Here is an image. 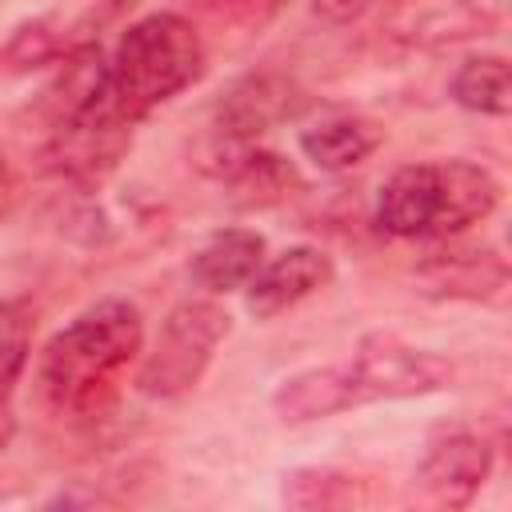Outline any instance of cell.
<instances>
[{
	"instance_id": "9a60e30c",
	"label": "cell",
	"mask_w": 512,
	"mask_h": 512,
	"mask_svg": "<svg viewBox=\"0 0 512 512\" xmlns=\"http://www.w3.org/2000/svg\"><path fill=\"white\" fill-rule=\"evenodd\" d=\"M440 176H444L440 240L444 236H460L464 228H472L484 216H492V208L500 204V180L484 164H472V160H440Z\"/></svg>"
},
{
	"instance_id": "ac0fdd59",
	"label": "cell",
	"mask_w": 512,
	"mask_h": 512,
	"mask_svg": "<svg viewBox=\"0 0 512 512\" xmlns=\"http://www.w3.org/2000/svg\"><path fill=\"white\" fill-rule=\"evenodd\" d=\"M284 500L292 508H348L356 504V480L336 468H296L284 476Z\"/></svg>"
},
{
	"instance_id": "2e32d148",
	"label": "cell",
	"mask_w": 512,
	"mask_h": 512,
	"mask_svg": "<svg viewBox=\"0 0 512 512\" xmlns=\"http://www.w3.org/2000/svg\"><path fill=\"white\" fill-rule=\"evenodd\" d=\"M448 96L476 116H508L512 112V72L500 52H476L456 64L448 76Z\"/></svg>"
},
{
	"instance_id": "ffe728a7",
	"label": "cell",
	"mask_w": 512,
	"mask_h": 512,
	"mask_svg": "<svg viewBox=\"0 0 512 512\" xmlns=\"http://www.w3.org/2000/svg\"><path fill=\"white\" fill-rule=\"evenodd\" d=\"M204 16H212L216 24H236V28H260L272 20V12L284 0H196Z\"/></svg>"
},
{
	"instance_id": "cb8c5ba5",
	"label": "cell",
	"mask_w": 512,
	"mask_h": 512,
	"mask_svg": "<svg viewBox=\"0 0 512 512\" xmlns=\"http://www.w3.org/2000/svg\"><path fill=\"white\" fill-rule=\"evenodd\" d=\"M24 364H28V344H20V348H8V352H0V396H12V384L20 380Z\"/></svg>"
},
{
	"instance_id": "d4e9b609",
	"label": "cell",
	"mask_w": 512,
	"mask_h": 512,
	"mask_svg": "<svg viewBox=\"0 0 512 512\" xmlns=\"http://www.w3.org/2000/svg\"><path fill=\"white\" fill-rule=\"evenodd\" d=\"M12 200H16V176H12V164H8V156L0 148V216H8Z\"/></svg>"
},
{
	"instance_id": "6da1fadb",
	"label": "cell",
	"mask_w": 512,
	"mask_h": 512,
	"mask_svg": "<svg viewBox=\"0 0 512 512\" xmlns=\"http://www.w3.org/2000/svg\"><path fill=\"white\" fill-rule=\"evenodd\" d=\"M144 344V316L132 300L108 296L84 308L40 352V392L56 412L100 416L112 400L116 376Z\"/></svg>"
},
{
	"instance_id": "7a4b0ae2",
	"label": "cell",
	"mask_w": 512,
	"mask_h": 512,
	"mask_svg": "<svg viewBox=\"0 0 512 512\" xmlns=\"http://www.w3.org/2000/svg\"><path fill=\"white\" fill-rule=\"evenodd\" d=\"M200 76H204V40L192 28V20L176 12L140 16L136 24H128L116 52L108 56L104 96L96 112L136 128L148 112L192 88Z\"/></svg>"
},
{
	"instance_id": "8fae6325",
	"label": "cell",
	"mask_w": 512,
	"mask_h": 512,
	"mask_svg": "<svg viewBox=\"0 0 512 512\" xmlns=\"http://www.w3.org/2000/svg\"><path fill=\"white\" fill-rule=\"evenodd\" d=\"M388 28L404 44L440 48V44L484 36L488 12L476 0H396Z\"/></svg>"
},
{
	"instance_id": "7c38bea8",
	"label": "cell",
	"mask_w": 512,
	"mask_h": 512,
	"mask_svg": "<svg viewBox=\"0 0 512 512\" xmlns=\"http://www.w3.org/2000/svg\"><path fill=\"white\" fill-rule=\"evenodd\" d=\"M384 144V128L356 112H336L300 132V152L320 172H348Z\"/></svg>"
},
{
	"instance_id": "5b68a950",
	"label": "cell",
	"mask_w": 512,
	"mask_h": 512,
	"mask_svg": "<svg viewBox=\"0 0 512 512\" xmlns=\"http://www.w3.org/2000/svg\"><path fill=\"white\" fill-rule=\"evenodd\" d=\"M132 144V128L100 116V112H84L68 124L48 128V140L40 148V160L52 176L76 184V188H96L128 152Z\"/></svg>"
},
{
	"instance_id": "8992f818",
	"label": "cell",
	"mask_w": 512,
	"mask_h": 512,
	"mask_svg": "<svg viewBox=\"0 0 512 512\" xmlns=\"http://www.w3.org/2000/svg\"><path fill=\"white\" fill-rule=\"evenodd\" d=\"M492 472V444L468 428H444L424 444L416 464V488L424 504L464 508Z\"/></svg>"
},
{
	"instance_id": "277c9868",
	"label": "cell",
	"mask_w": 512,
	"mask_h": 512,
	"mask_svg": "<svg viewBox=\"0 0 512 512\" xmlns=\"http://www.w3.org/2000/svg\"><path fill=\"white\" fill-rule=\"evenodd\" d=\"M344 368H348V384H352L356 404L412 400V396L440 392L456 380V368L448 356H440L432 348H416L392 332H368Z\"/></svg>"
},
{
	"instance_id": "4fadbf2b",
	"label": "cell",
	"mask_w": 512,
	"mask_h": 512,
	"mask_svg": "<svg viewBox=\"0 0 512 512\" xmlns=\"http://www.w3.org/2000/svg\"><path fill=\"white\" fill-rule=\"evenodd\" d=\"M264 264V236L252 232V228H220L188 264L192 280L212 292V296H224V292H244V284L260 272Z\"/></svg>"
},
{
	"instance_id": "3957f363",
	"label": "cell",
	"mask_w": 512,
	"mask_h": 512,
	"mask_svg": "<svg viewBox=\"0 0 512 512\" xmlns=\"http://www.w3.org/2000/svg\"><path fill=\"white\" fill-rule=\"evenodd\" d=\"M228 332H232V316L224 304H216V300L176 304L164 316L160 336L140 364V376H136L140 392L152 400H176V396L192 392Z\"/></svg>"
},
{
	"instance_id": "484cf974",
	"label": "cell",
	"mask_w": 512,
	"mask_h": 512,
	"mask_svg": "<svg viewBox=\"0 0 512 512\" xmlns=\"http://www.w3.org/2000/svg\"><path fill=\"white\" fill-rule=\"evenodd\" d=\"M12 436H16V412H12L8 396H0V452L12 444Z\"/></svg>"
},
{
	"instance_id": "5bb4252c",
	"label": "cell",
	"mask_w": 512,
	"mask_h": 512,
	"mask_svg": "<svg viewBox=\"0 0 512 512\" xmlns=\"http://www.w3.org/2000/svg\"><path fill=\"white\" fill-rule=\"evenodd\" d=\"M348 408H356V400H352V384H348L344 364L304 368V372L280 380L272 392V412L284 424H312V420H328V416L348 412Z\"/></svg>"
},
{
	"instance_id": "603a6c76",
	"label": "cell",
	"mask_w": 512,
	"mask_h": 512,
	"mask_svg": "<svg viewBox=\"0 0 512 512\" xmlns=\"http://www.w3.org/2000/svg\"><path fill=\"white\" fill-rule=\"evenodd\" d=\"M376 4H384V0H312V12L324 24H352L364 12H372Z\"/></svg>"
},
{
	"instance_id": "52a82bcc",
	"label": "cell",
	"mask_w": 512,
	"mask_h": 512,
	"mask_svg": "<svg viewBox=\"0 0 512 512\" xmlns=\"http://www.w3.org/2000/svg\"><path fill=\"white\" fill-rule=\"evenodd\" d=\"M304 88L292 76L280 72H252L240 76L216 104L212 116V136L220 140H236V144H256V136H264L268 128L300 116L304 108Z\"/></svg>"
},
{
	"instance_id": "9c48e42d",
	"label": "cell",
	"mask_w": 512,
	"mask_h": 512,
	"mask_svg": "<svg viewBox=\"0 0 512 512\" xmlns=\"http://www.w3.org/2000/svg\"><path fill=\"white\" fill-rule=\"evenodd\" d=\"M332 280V260L312 244H292L280 256L264 260L260 272L244 284V308L256 320H272L296 308L304 296L320 292Z\"/></svg>"
},
{
	"instance_id": "30bf717a",
	"label": "cell",
	"mask_w": 512,
	"mask_h": 512,
	"mask_svg": "<svg viewBox=\"0 0 512 512\" xmlns=\"http://www.w3.org/2000/svg\"><path fill=\"white\" fill-rule=\"evenodd\" d=\"M428 296L492 300L508 284V264L496 248H440L416 268Z\"/></svg>"
},
{
	"instance_id": "d6986e66",
	"label": "cell",
	"mask_w": 512,
	"mask_h": 512,
	"mask_svg": "<svg viewBox=\"0 0 512 512\" xmlns=\"http://www.w3.org/2000/svg\"><path fill=\"white\" fill-rule=\"evenodd\" d=\"M224 180H228L232 188L248 192L252 200H268V196H280V192H288V188L296 184V168H292L284 156L260 152V148L248 144V148L236 156V164L224 172Z\"/></svg>"
},
{
	"instance_id": "44dd1931",
	"label": "cell",
	"mask_w": 512,
	"mask_h": 512,
	"mask_svg": "<svg viewBox=\"0 0 512 512\" xmlns=\"http://www.w3.org/2000/svg\"><path fill=\"white\" fill-rule=\"evenodd\" d=\"M140 0H96L76 24H72V36H76V44H84V40H96V32L108 24V20H116V16H124L128 8H136Z\"/></svg>"
},
{
	"instance_id": "e0dca14e",
	"label": "cell",
	"mask_w": 512,
	"mask_h": 512,
	"mask_svg": "<svg viewBox=\"0 0 512 512\" xmlns=\"http://www.w3.org/2000/svg\"><path fill=\"white\" fill-rule=\"evenodd\" d=\"M68 48H76L72 24H60L56 16H36L16 24V32L0 48V68L8 72H32L44 64H56Z\"/></svg>"
},
{
	"instance_id": "ba28073f",
	"label": "cell",
	"mask_w": 512,
	"mask_h": 512,
	"mask_svg": "<svg viewBox=\"0 0 512 512\" xmlns=\"http://www.w3.org/2000/svg\"><path fill=\"white\" fill-rule=\"evenodd\" d=\"M444 220V176L440 160L396 168L376 196V224L400 240H440Z\"/></svg>"
},
{
	"instance_id": "7402d4cb",
	"label": "cell",
	"mask_w": 512,
	"mask_h": 512,
	"mask_svg": "<svg viewBox=\"0 0 512 512\" xmlns=\"http://www.w3.org/2000/svg\"><path fill=\"white\" fill-rule=\"evenodd\" d=\"M28 332H32V316L20 304L0 300V352L28 344Z\"/></svg>"
}]
</instances>
